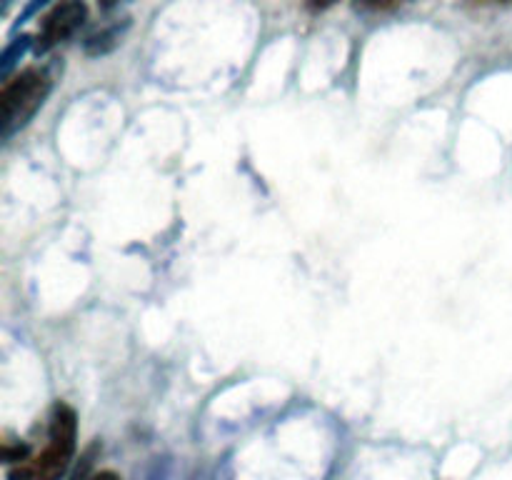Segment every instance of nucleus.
I'll return each mask as SVG.
<instances>
[{"instance_id":"nucleus-1","label":"nucleus","mask_w":512,"mask_h":480,"mask_svg":"<svg viewBox=\"0 0 512 480\" xmlns=\"http://www.w3.org/2000/svg\"><path fill=\"white\" fill-rule=\"evenodd\" d=\"M78 440V418L68 403L50 408L43 430V445L35 448L20 463L8 465V480H60L68 473Z\"/></svg>"},{"instance_id":"nucleus-2","label":"nucleus","mask_w":512,"mask_h":480,"mask_svg":"<svg viewBox=\"0 0 512 480\" xmlns=\"http://www.w3.org/2000/svg\"><path fill=\"white\" fill-rule=\"evenodd\" d=\"M50 90H53V80L43 68H28L5 80L3 90H0V135L3 140L28 125V120L43 108Z\"/></svg>"},{"instance_id":"nucleus-3","label":"nucleus","mask_w":512,"mask_h":480,"mask_svg":"<svg viewBox=\"0 0 512 480\" xmlns=\"http://www.w3.org/2000/svg\"><path fill=\"white\" fill-rule=\"evenodd\" d=\"M88 20V5L85 0H58L48 15L40 23V30L35 33V55H45L68 38H73L83 23Z\"/></svg>"},{"instance_id":"nucleus-4","label":"nucleus","mask_w":512,"mask_h":480,"mask_svg":"<svg viewBox=\"0 0 512 480\" xmlns=\"http://www.w3.org/2000/svg\"><path fill=\"white\" fill-rule=\"evenodd\" d=\"M123 30H125V25H108V28L98 30V33H93L88 40H85V50H88L90 55L108 53V50H113L115 45L120 43V38H123Z\"/></svg>"},{"instance_id":"nucleus-5","label":"nucleus","mask_w":512,"mask_h":480,"mask_svg":"<svg viewBox=\"0 0 512 480\" xmlns=\"http://www.w3.org/2000/svg\"><path fill=\"white\" fill-rule=\"evenodd\" d=\"M35 45V35H20V38H13L8 45H5L3 55H0V75L8 78V73L13 70V65L28 53Z\"/></svg>"},{"instance_id":"nucleus-6","label":"nucleus","mask_w":512,"mask_h":480,"mask_svg":"<svg viewBox=\"0 0 512 480\" xmlns=\"http://www.w3.org/2000/svg\"><path fill=\"white\" fill-rule=\"evenodd\" d=\"M0 445H3V460H5V465L20 463V460H25L30 453H33V443H30V440L13 438V435H10V433L3 435V440H0Z\"/></svg>"},{"instance_id":"nucleus-7","label":"nucleus","mask_w":512,"mask_h":480,"mask_svg":"<svg viewBox=\"0 0 512 480\" xmlns=\"http://www.w3.org/2000/svg\"><path fill=\"white\" fill-rule=\"evenodd\" d=\"M403 3H408V0H353V8L360 13H388Z\"/></svg>"},{"instance_id":"nucleus-8","label":"nucleus","mask_w":512,"mask_h":480,"mask_svg":"<svg viewBox=\"0 0 512 480\" xmlns=\"http://www.w3.org/2000/svg\"><path fill=\"white\" fill-rule=\"evenodd\" d=\"M93 458H95V445L88 450V453L83 455V458H80V463L75 465L73 475H70L68 480H90V478H93V475H90V468H93Z\"/></svg>"},{"instance_id":"nucleus-9","label":"nucleus","mask_w":512,"mask_h":480,"mask_svg":"<svg viewBox=\"0 0 512 480\" xmlns=\"http://www.w3.org/2000/svg\"><path fill=\"white\" fill-rule=\"evenodd\" d=\"M48 3H53V0H28V3L23 5V10H20L18 23H15V28H20V25H23V23H28V20L33 18L35 13H40V10H43Z\"/></svg>"},{"instance_id":"nucleus-10","label":"nucleus","mask_w":512,"mask_h":480,"mask_svg":"<svg viewBox=\"0 0 512 480\" xmlns=\"http://www.w3.org/2000/svg\"><path fill=\"white\" fill-rule=\"evenodd\" d=\"M335 3H338V0H308V8L318 13V10H328L330 5H335Z\"/></svg>"},{"instance_id":"nucleus-11","label":"nucleus","mask_w":512,"mask_h":480,"mask_svg":"<svg viewBox=\"0 0 512 480\" xmlns=\"http://www.w3.org/2000/svg\"><path fill=\"white\" fill-rule=\"evenodd\" d=\"M90 480H120L113 470H103V473H95Z\"/></svg>"},{"instance_id":"nucleus-12","label":"nucleus","mask_w":512,"mask_h":480,"mask_svg":"<svg viewBox=\"0 0 512 480\" xmlns=\"http://www.w3.org/2000/svg\"><path fill=\"white\" fill-rule=\"evenodd\" d=\"M123 3V0H98V5L103 10H110V8H115V5H120Z\"/></svg>"},{"instance_id":"nucleus-13","label":"nucleus","mask_w":512,"mask_h":480,"mask_svg":"<svg viewBox=\"0 0 512 480\" xmlns=\"http://www.w3.org/2000/svg\"><path fill=\"white\" fill-rule=\"evenodd\" d=\"M10 8H13V0H3V5H0V15H8L10 13Z\"/></svg>"},{"instance_id":"nucleus-14","label":"nucleus","mask_w":512,"mask_h":480,"mask_svg":"<svg viewBox=\"0 0 512 480\" xmlns=\"http://www.w3.org/2000/svg\"><path fill=\"white\" fill-rule=\"evenodd\" d=\"M498 3H512V0H498Z\"/></svg>"}]
</instances>
